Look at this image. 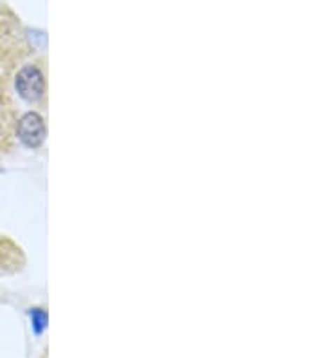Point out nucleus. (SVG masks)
<instances>
[{"label":"nucleus","instance_id":"f257e3e1","mask_svg":"<svg viewBox=\"0 0 325 358\" xmlns=\"http://www.w3.org/2000/svg\"><path fill=\"white\" fill-rule=\"evenodd\" d=\"M17 91L27 101L40 100L43 96V91H45L43 75L33 66L24 67L17 76Z\"/></svg>","mask_w":325,"mask_h":358},{"label":"nucleus","instance_id":"f03ea898","mask_svg":"<svg viewBox=\"0 0 325 358\" xmlns=\"http://www.w3.org/2000/svg\"><path fill=\"white\" fill-rule=\"evenodd\" d=\"M18 138L26 147L36 149L45 140V123L36 113L24 114L18 122Z\"/></svg>","mask_w":325,"mask_h":358},{"label":"nucleus","instance_id":"7ed1b4c3","mask_svg":"<svg viewBox=\"0 0 325 358\" xmlns=\"http://www.w3.org/2000/svg\"><path fill=\"white\" fill-rule=\"evenodd\" d=\"M35 315H36V331H40L43 324H45V317H43L42 311H35Z\"/></svg>","mask_w":325,"mask_h":358}]
</instances>
